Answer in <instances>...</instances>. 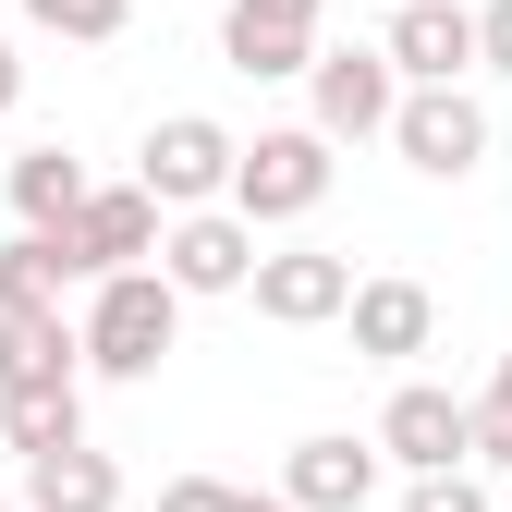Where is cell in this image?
I'll list each match as a JSON object with an SVG mask.
<instances>
[{"label":"cell","mask_w":512,"mask_h":512,"mask_svg":"<svg viewBox=\"0 0 512 512\" xmlns=\"http://www.w3.org/2000/svg\"><path fill=\"white\" fill-rule=\"evenodd\" d=\"M171 330H183V293L147 269V256H135V269H98V293H86V366L98 378H159V354H171Z\"/></svg>","instance_id":"6da1fadb"},{"label":"cell","mask_w":512,"mask_h":512,"mask_svg":"<svg viewBox=\"0 0 512 512\" xmlns=\"http://www.w3.org/2000/svg\"><path fill=\"white\" fill-rule=\"evenodd\" d=\"M317 196H330V135L317 122H281V135L232 147V208L244 220H305Z\"/></svg>","instance_id":"7a4b0ae2"},{"label":"cell","mask_w":512,"mask_h":512,"mask_svg":"<svg viewBox=\"0 0 512 512\" xmlns=\"http://www.w3.org/2000/svg\"><path fill=\"white\" fill-rule=\"evenodd\" d=\"M391 147H403L427 183H464V171L488 159V110H476L464 86H403V98H391Z\"/></svg>","instance_id":"3957f363"},{"label":"cell","mask_w":512,"mask_h":512,"mask_svg":"<svg viewBox=\"0 0 512 512\" xmlns=\"http://www.w3.org/2000/svg\"><path fill=\"white\" fill-rule=\"evenodd\" d=\"M244 269H256V220L244 208H171V232H159V281L171 293H244Z\"/></svg>","instance_id":"277c9868"},{"label":"cell","mask_w":512,"mask_h":512,"mask_svg":"<svg viewBox=\"0 0 512 512\" xmlns=\"http://www.w3.org/2000/svg\"><path fill=\"white\" fill-rule=\"evenodd\" d=\"M135 183L159 208H208V196H232V135L208 110H171L159 135H147V159H135Z\"/></svg>","instance_id":"5b68a950"},{"label":"cell","mask_w":512,"mask_h":512,"mask_svg":"<svg viewBox=\"0 0 512 512\" xmlns=\"http://www.w3.org/2000/svg\"><path fill=\"white\" fill-rule=\"evenodd\" d=\"M61 256H74V281L159 256V196H147V183H86V208L61 220Z\"/></svg>","instance_id":"8992f818"},{"label":"cell","mask_w":512,"mask_h":512,"mask_svg":"<svg viewBox=\"0 0 512 512\" xmlns=\"http://www.w3.org/2000/svg\"><path fill=\"white\" fill-rule=\"evenodd\" d=\"M305 86H317V135H330V147L391 135V98H403L391 49H317V61H305Z\"/></svg>","instance_id":"52a82bcc"},{"label":"cell","mask_w":512,"mask_h":512,"mask_svg":"<svg viewBox=\"0 0 512 512\" xmlns=\"http://www.w3.org/2000/svg\"><path fill=\"white\" fill-rule=\"evenodd\" d=\"M244 293H256V317H281V330H317V317H342L354 269H342V256H317V244H281V256H256V269H244Z\"/></svg>","instance_id":"ba28073f"},{"label":"cell","mask_w":512,"mask_h":512,"mask_svg":"<svg viewBox=\"0 0 512 512\" xmlns=\"http://www.w3.org/2000/svg\"><path fill=\"white\" fill-rule=\"evenodd\" d=\"M378 49H391V74H415V86H452V74H476V13H464V0H403Z\"/></svg>","instance_id":"9c48e42d"},{"label":"cell","mask_w":512,"mask_h":512,"mask_svg":"<svg viewBox=\"0 0 512 512\" xmlns=\"http://www.w3.org/2000/svg\"><path fill=\"white\" fill-rule=\"evenodd\" d=\"M378 452L391 464H415V476H439V464H476V427H464V403L452 391H391V415H378Z\"/></svg>","instance_id":"30bf717a"},{"label":"cell","mask_w":512,"mask_h":512,"mask_svg":"<svg viewBox=\"0 0 512 512\" xmlns=\"http://www.w3.org/2000/svg\"><path fill=\"white\" fill-rule=\"evenodd\" d=\"M366 488H378V439H293V464H281L293 512H366Z\"/></svg>","instance_id":"8fae6325"},{"label":"cell","mask_w":512,"mask_h":512,"mask_svg":"<svg viewBox=\"0 0 512 512\" xmlns=\"http://www.w3.org/2000/svg\"><path fill=\"white\" fill-rule=\"evenodd\" d=\"M86 342L61 330V305H0V391H74Z\"/></svg>","instance_id":"7c38bea8"},{"label":"cell","mask_w":512,"mask_h":512,"mask_svg":"<svg viewBox=\"0 0 512 512\" xmlns=\"http://www.w3.org/2000/svg\"><path fill=\"white\" fill-rule=\"evenodd\" d=\"M342 317H354V354H378V366L427 354V330H439L427 281H354V293H342Z\"/></svg>","instance_id":"4fadbf2b"},{"label":"cell","mask_w":512,"mask_h":512,"mask_svg":"<svg viewBox=\"0 0 512 512\" xmlns=\"http://www.w3.org/2000/svg\"><path fill=\"white\" fill-rule=\"evenodd\" d=\"M25 512H122V464L61 439V452H25Z\"/></svg>","instance_id":"5bb4252c"},{"label":"cell","mask_w":512,"mask_h":512,"mask_svg":"<svg viewBox=\"0 0 512 512\" xmlns=\"http://www.w3.org/2000/svg\"><path fill=\"white\" fill-rule=\"evenodd\" d=\"M13 208H25V232H61V220L86 208V171L61 159V147H25L13 159Z\"/></svg>","instance_id":"9a60e30c"},{"label":"cell","mask_w":512,"mask_h":512,"mask_svg":"<svg viewBox=\"0 0 512 512\" xmlns=\"http://www.w3.org/2000/svg\"><path fill=\"white\" fill-rule=\"evenodd\" d=\"M0 427H13V452H61V439H86V391H0Z\"/></svg>","instance_id":"2e32d148"},{"label":"cell","mask_w":512,"mask_h":512,"mask_svg":"<svg viewBox=\"0 0 512 512\" xmlns=\"http://www.w3.org/2000/svg\"><path fill=\"white\" fill-rule=\"evenodd\" d=\"M61 281H74L61 232H25V244H0V305H61Z\"/></svg>","instance_id":"e0dca14e"},{"label":"cell","mask_w":512,"mask_h":512,"mask_svg":"<svg viewBox=\"0 0 512 512\" xmlns=\"http://www.w3.org/2000/svg\"><path fill=\"white\" fill-rule=\"evenodd\" d=\"M220 49H232V74H256V86H281V74L317 61V37H293V25H220Z\"/></svg>","instance_id":"ac0fdd59"},{"label":"cell","mask_w":512,"mask_h":512,"mask_svg":"<svg viewBox=\"0 0 512 512\" xmlns=\"http://www.w3.org/2000/svg\"><path fill=\"white\" fill-rule=\"evenodd\" d=\"M25 13H37L49 37H86V49H110V37H122V13H135V0H25Z\"/></svg>","instance_id":"d6986e66"},{"label":"cell","mask_w":512,"mask_h":512,"mask_svg":"<svg viewBox=\"0 0 512 512\" xmlns=\"http://www.w3.org/2000/svg\"><path fill=\"white\" fill-rule=\"evenodd\" d=\"M464 427H476V464H512V354L488 378V403H464Z\"/></svg>","instance_id":"ffe728a7"},{"label":"cell","mask_w":512,"mask_h":512,"mask_svg":"<svg viewBox=\"0 0 512 512\" xmlns=\"http://www.w3.org/2000/svg\"><path fill=\"white\" fill-rule=\"evenodd\" d=\"M403 512H488V488H476L464 464H439V476H415V488H403Z\"/></svg>","instance_id":"44dd1931"},{"label":"cell","mask_w":512,"mask_h":512,"mask_svg":"<svg viewBox=\"0 0 512 512\" xmlns=\"http://www.w3.org/2000/svg\"><path fill=\"white\" fill-rule=\"evenodd\" d=\"M317 13L330 0H232V25H293V37H317Z\"/></svg>","instance_id":"7402d4cb"},{"label":"cell","mask_w":512,"mask_h":512,"mask_svg":"<svg viewBox=\"0 0 512 512\" xmlns=\"http://www.w3.org/2000/svg\"><path fill=\"white\" fill-rule=\"evenodd\" d=\"M476 61H488V74H512V0H488V13H476Z\"/></svg>","instance_id":"603a6c76"},{"label":"cell","mask_w":512,"mask_h":512,"mask_svg":"<svg viewBox=\"0 0 512 512\" xmlns=\"http://www.w3.org/2000/svg\"><path fill=\"white\" fill-rule=\"evenodd\" d=\"M244 488H220V476H183V488H159V512H232Z\"/></svg>","instance_id":"cb8c5ba5"},{"label":"cell","mask_w":512,"mask_h":512,"mask_svg":"<svg viewBox=\"0 0 512 512\" xmlns=\"http://www.w3.org/2000/svg\"><path fill=\"white\" fill-rule=\"evenodd\" d=\"M25 98V61H13V37H0V110H13Z\"/></svg>","instance_id":"d4e9b609"},{"label":"cell","mask_w":512,"mask_h":512,"mask_svg":"<svg viewBox=\"0 0 512 512\" xmlns=\"http://www.w3.org/2000/svg\"><path fill=\"white\" fill-rule=\"evenodd\" d=\"M232 512H293V500H232Z\"/></svg>","instance_id":"484cf974"},{"label":"cell","mask_w":512,"mask_h":512,"mask_svg":"<svg viewBox=\"0 0 512 512\" xmlns=\"http://www.w3.org/2000/svg\"><path fill=\"white\" fill-rule=\"evenodd\" d=\"M0 512H25V500H0Z\"/></svg>","instance_id":"4316f807"}]
</instances>
